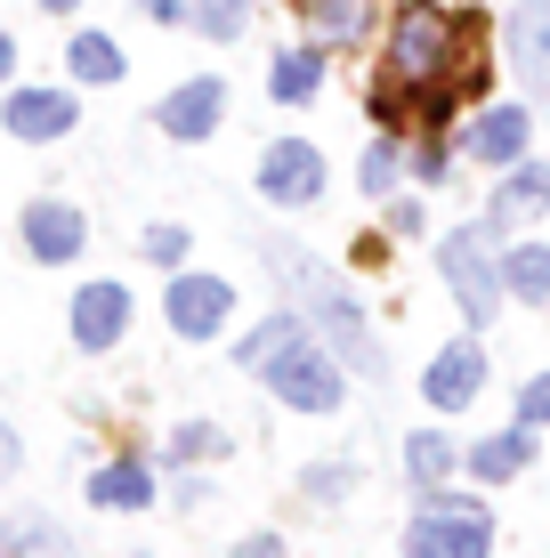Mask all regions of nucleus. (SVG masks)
I'll use <instances>...</instances> for the list:
<instances>
[{
	"label": "nucleus",
	"mask_w": 550,
	"mask_h": 558,
	"mask_svg": "<svg viewBox=\"0 0 550 558\" xmlns=\"http://www.w3.org/2000/svg\"><path fill=\"white\" fill-rule=\"evenodd\" d=\"M259 252H268L276 283H283V300L300 307V324H308V332L325 340L340 364H349V380H372V389H381V380H389V349L372 340L365 300H356L349 283H340L332 267L308 252V243H292V235H259Z\"/></svg>",
	"instance_id": "nucleus-1"
},
{
	"label": "nucleus",
	"mask_w": 550,
	"mask_h": 558,
	"mask_svg": "<svg viewBox=\"0 0 550 558\" xmlns=\"http://www.w3.org/2000/svg\"><path fill=\"white\" fill-rule=\"evenodd\" d=\"M462 25H453V9L438 0H405V9L389 16V49H381V89L389 98H429V89H469L462 82Z\"/></svg>",
	"instance_id": "nucleus-2"
},
{
	"label": "nucleus",
	"mask_w": 550,
	"mask_h": 558,
	"mask_svg": "<svg viewBox=\"0 0 550 558\" xmlns=\"http://www.w3.org/2000/svg\"><path fill=\"white\" fill-rule=\"evenodd\" d=\"M502 227L494 219H469V227H445L438 235V283L453 292V307H462L469 332H486V324L502 316V252H494Z\"/></svg>",
	"instance_id": "nucleus-3"
},
{
	"label": "nucleus",
	"mask_w": 550,
	"mask_h": 558,
	"mask_svg": "<svg viewBox=\"0 0 550 558\" xmlns=\"http://www.w3.org/2000/svg\"><path fill=\"white\" fill-rule=\"evenodd\" d=\"M405 558H494V510L478 502V494H445L429 486L421 510L405 518Z\"/></svg>",
	"instance_id": "nucleus-4"
},
{
	"label": "nucleus",
	"mask_w": 550,
	"mask_h": 558,
	"mask_svg": "<svg viewBox=\"0 0 550 558\" xmlns=\"http://www.w3.org/2000/svg\"><path fill=\"white\" fill-rule=\"evenodd\" d=\"M259 380H268V397L283 413H308V421H332L340 405H349V364H340L316 332H300Z\"/></svg>",
	"instance_id": "nucleus-5"
},
{
	"label": "nucleus",
	"mask_w": 550,
	"mask_h": 558,
	"mask_svg": "<svg viewBox=\"0 0 550 558\" xmlns=\"http://www.w3.org/2000/svg\"><path fill=\"white\" fill-rule=\"evenodd\" d=\"M162 324L186 340V349H211L227 324H235V283L203 276V267H179V276L162 283Z\"/></svg>",
	"instance_id": "nucleus-6"
},
{
	"label": "nucleus",
	"mask_w": 550,
	"mask_h": 558,
	"mask_svg": "<svg viewBox=\"0 0 550 558\" xmlns=\"http://www.w3.org/2000/svg\"><path fill=\"white\" fill-rule=\"evenodd\" d=\"M130 324H138V300H130V283H113V276H89L82 292H73V307H65V332H73L82 356H113L130 340Z\"/></svg>",
	"instance_id": "nucleus-7"
},
{
	"label": "nucleus",
	"mask_w": 550,
	"mask_h": 558,
	"mask_svg": "<svg viewBox=\"0 0 550 558\" xmlns=\"http://www.w3.org/2000/svg\"><path fill=\"white\" fill-rule=\"evenodd\" d=\"M421 397H429V413H438V421H453V413L478 405V397H486V340H478V332L445 340V349L421 364Z\"/></svg>",
	"instance_id": "nucleus-8"
},
{
	"label": "nucleus",
	"mask_w": 550,
	"mask_h": 558,
	"mask_svg": "<svg viewBox=\"0 0 550 558\" xmlns=\"http://www.w3.org/2000/svg\"><path fill=\"white\" fill-rule=\"evenodd\" d=\"M325 154H316L308 138H268V154H259V195H268L276 210H308L325 203Z\"/></svg>",
	"instance_id": "nucleus-9"
},
{
	"label": "nucleus",
	"mask_w": 550,
	"mask_h": 558,
	"mask_svg": "<svg viewBox=\"0 0 550 558\" xmlns=\"http://www.w3.org/2000/svg\"><path fill=\"white\" fill-rule=\"evenodd\" d=\"M16 243H25V259L33 267H73L89 252V219H82V203H25V219H16Z\"/></svg>",
	"instance_id": "nucleus-10"
},
{
	"label": "nucleus",
	"mask_w": 550,
	"mask_h": 558,
	"mask_svg": "<svg viewBox=\"0 0 550 558\" xmlns=\"http://www.w3.org/2000/svg\"><path fill=\"white\" fill-rule=\"evenodd\" d=\"M219 122H227V82H219V73H186V82L155 106V130H162V138H179V146L219 138Z\"/></svg>",
	"instance_id": "nucleus-11"
},
{
	"label": "nucleus",
	"mask_w": 550,
	"mask_h": 558,
	"mask_svg": "<svg viewBox=\"0 0 550 558\" xmlns=\"http://www.w3.org/2000/svg\"><path fill=\"white\" fill-rule=\"evenodd\" d=\"M73 122H82L73 89H9L0 98V130L16 146H57V138H73Z\"/></svg>",
	"instance_id": "nucleus-12"
},
{
	"label": "nucleus",
	"mask_w": 550,
	"mask_h": 558,
	"mask_svg": "<svg viewBox=\"0 0 550 558\" xmlns=\"http://www.w3.org/2000/svg\"><path fill=\"white\" fill-rule=\"evenodd\" d=\"M502 49H510V65H518L526 98L550 106V0H518V9L502 16Z\"/></svg>",
	"instance_id": "nucleus-13"
},
{
	"label": "nucleus",
	"mask_w": 550,
	"mask_h": 558,
	"mask_svg": "<svg viewBox=\"0 0 550 558\" xmlns=\"http://www.w3.org/2000/svg\"><path fill=\"white\" fill-rule=\"evenodd\" d=\"M82 494H89V510H122V518H138V510H155V502H162V477H155V461L113 453V461H98V470L82 477Z\"/></svg>",
	"instance_id": "nucleus-14"
},
{
	"label": "nucleus",
	"mask_w": 550,
	"mask_h": 558,
	"mask_svg": "<svg viewBox=\"0 0 550 558\" xmlns=\"http://www.w3.org/2000/svg\"><path fill=\"white\" fill-rule=\"evenodd\" d=\"M526 146H535V113H526V106H486L478 122L462 130V154H469V162H486V170L526 162Z\"/></svg>",
	"instance_id": "nucleus-15"
},
{
	"label": "nucleus",
	"mask_w": 550,
	"mask_h": 558,
	"mask_svg": "<svg viewBox=\"0 0 550 558\" xmlns=\"http://www.w3.org/2000/svg\"><path fill=\"white\" fill-rule=\"evenodd\" d=\"M462 470L478 477V486H510V477H526V470H535V429H526V421H510V429L462 446Z\"/></svg>",
	"instance_id": "nucleus-16"
},
{
	"label": "nucleus",
	"mask_w": 550,
	"mask_h": 558,
	"mask_svg": "<svg viewBox=\"0 0 550 558\" xmlns=\"http://www.w3.org/2000/svg\"><path fill=\"white\" fill-rule=\"evenodd\" d=\"M0 558H82V543L49 510H9L0 518Z\"/></svg>",
	"instance_id": "nucleus-17"
},
{
	"label": "nucleus",
	"mask_w": 550,
	"mask_h": 558,
	"mask_svg": "<svg viewBox=\"0 0 550 558\" xmlns=\"http://www.w3.org/2000/svg\"><path fill=\"white\" fill-rule=\"evenodd\" d=\"M300 25L316 49H349L372 33V0H300Z\"/></svg>",
	"instance_id": "nucleus-18"
},
{
	"label": "nucleus",
	"mask_w": 550,
	"mask_h": 558,
	"mask_svg": "<svg viewBox=\"0 0 550 558\" xmlns=\"http://www.w3.org/2000/svg\"><path fill=\"white\" fill-rule=\"evenodd\" d=\"M550 210V162H510L502 186H494V227L510 219H542Z\"/></svg>",
	"instance_id": "nucleus-19"
},
{
	"label": "nucleus",
	"mask_w": 550,
	"mask_h": 558,
	"mask_svg": "<svg viewBox=\"0 0 550 558\" xmlns=\"http://www.w3.org/2000/svg\"><path fill=\"white\" fill-rule=\"evenodd\" d=\"M453 470H462V446H453V437L438 429V421H429V429H413V437H405V486H413V494L445 486Z\"/></svg>",
	"instance_id": "nucleus-20"
},
{
	"label": "nucleus",
	"mask_w": 550,
	"mask_h": 558,
	"mask_svg": "<svg viewBox=\"0 0 550 558\" xmlns=\"http://www.w3.org/2000/svg\"><path fill=\"white\" fill-rule=\"evenodd\" d=\"M65 73H73V82H89V89H113V82H122V73H130V57H122V41H113V33H73V41H65Z\"/></svg>",
	"instance_id": "nucleus-21"
},
{
	"label": "nucleus",
	"mask_w": 550,
	"mask_h": 558,
	"mask_svg": "<svg viewBox=\"0 0 550 558\" xmlns=\"http://www.w3.org/2000/svg\"><path fill=\"white\" fill-rule=\"evenodd\" d=\"M502 292L518 307H550V243H502Z\"/></svg>",
	"instance_id": "nucleus-22"
},
{
	"label": "nucleus",
	"mask_w": 550,
	"mask_h": 558,
	"mask_svg": "<svg viewBox=\"0 0 550 558\" xmlns=\"http://www.w3.org/2000/svg\"><path fill=\"white\" fill-rule=\"evenodd\" d=\"M300 332H308V324H300V307H276L268 324H252V332L235 340V373H268V364H276L283 349H292Z\"/></svg>",
	"instance_id": "nucleus-23"
},
{
	"label": "nucleus",
	"mask_w": 550,
	"mask_h": 558,
	"mask_svg": "<svg viewBox=\"0 0 550 558\" xmlns=\"http://www.w3.org/2000/svg\"><path fill=\"white\" fill-rule=\"evenodd\" d=\"M235 453V437L219 429V421H179V429L162 437V461L170 470H203V461H227Z\"/></svg>",
	"instance_id": "nucleus-24"
},
{
	"label": "nucleus",
	"mask_w": 550,
	"mask_h": 558,
	"mask_svg": "<svg viewBox=\"0 0 550 558\" xmlns=\"http://www.w3.org/2000/svg\"><path fill=\"white\" fill-rule=\"evenodd\" d=\"M316 89H325V49H283L276 57V73H268V98L276 106H300V98H316Z\"/></svg>",
	"instance_id": "nucleus-25"
},
{
	"label": "nucleus",
	"mask_w": 550,
	"mask_h": 558,
	"mask_svg": "<svg viewBox=\"0 0 550 558\" xmlns=\"http://www.w3.org/2000/svg\"><path fill=\"white\" fill-rule=\"evenodd\" d=\"M396 179H405V146H396V130H389V138H372L356 154V186H365V203H389Z\"/></svg>",
	"instance_id": "nucleus-26"
},
{
	"label": "nucleus",
	"mask_w": 550,
	"mask_h": 558,
	"mask_svg": "<svg viewBox=\"0 0 550 558\" xmlns=\"http://www.w3.org/2000/svg\"><path fill=\"white\" fill-rule=\"evenodd\" d=\"M186 25H195L203 41H243V33H252V0H195Z\"/></svg>",
	"instance_id": "nucleus-27"
},
{
	"label": "nucleus",
	"mask_w": 550,
	"mask_h": 558,
	"mask_svg": "<svg viewBox=\"0 0 550 558\" xmlns=\"http://www.w3.org/2000/svg\"><path fill=\"white\" fill-rule=\"evenodd\" d=\"M300 494H308V502H349V494H356V461L349 453L308 461V470H300Z\"/></svg>",
	"instance_id": "nucleus-28"
},
{
	"label": "nucleus",
	"mask_w": 550,
	"mask_h": 558,
	"mask_svg": "<svg viewBox=\"0 0 550 558\" xmlns=\"http://www.w3.org/2000/svg\"><path fill=\"white\" fill-rule=\"evenodd\" d=\"M138 252L155 259V267H170V276H179V267H186V252H195V235H186V227H170V219H155V227L138 235Z\"/></svg>",
	"instance_id": "nucleus-29"
},
{
	"label": "nucleus",
	"mask_w": 550,
	"mask_h": 558,
	"mask_svg": "<svg viewBox=\"0 0 550 558\" xmlns=\"http://www.w3.org/2000/svg\"><path fill=\"white\" fill-rule=\"evenodd\" d=\"M518 421H526V429H550V373H535L518 389Z\"/></svg>",
	"instance_id": "nucleus-30"
},
{
	"label": "nucleus",
	"mask_w": 550,
	"mask_h": 558,
	"mask_svg": "<svg viewBox=\"0 0 550 558\" xmlns=\"http://www.w3.org/2000/svg\"><path fill=\"white\" fill-rule=\"evenodd\" d=\"M227 558H292V543H283L276 526H252V534H235V550Z\"/></svg>",
	"instance_id": "nucleus-31"
},
{
	"label": "nucleus",
	"mask_w": 550,
	"mask_h": 558,
	"mask_svg": "<svg viewBox=\"0 0 550 558\" xmlns=\"http://www.w3.org/2000/svg\"><path fill=\"white\" fill-rule=\"evenodd\" d=\"M16 470H25V437H16V421L0 413V486H9Z\"/></svg>",
	"instance_id": "nucleus-32"
},
{
	"label": "nucleus",
	"mask_w": 550,
	"mask_h": 558,
	"mask_svg": "<svg viewBox=\"0 0 550 558\" xmlns=\"http://www.w3.org/2000/svg\"><path fill=\"white\" fill-rule=\"evenodd\" d=\"M413 170H421L429 186H445V179H453V154H445V146H421V154H413Z\"/></svg>",
	"instance_id": "nucleus-33"
},
{
	"label": "nucleus",
	"mask_w": 550,
	"mask_h": 558,
	"mask_svg": "<svg viewBox=\"0 0 550 558\" xmlns=\"http://www.w3.org/2000/svg\"><path fill=\"white\" fill-rule=\"evenodd\" d=\"M170 502H179V510H203V502H211V477H195V470H186L179 486H170Z\"/></svg>",
	"instance_id": "nucleus-34"
},
{
	"label": "nucleus",
	"mask_w": 550,
	"mask_h": 558,
	"mask_svg": "<svg viewBox=\"0 0 550 558\" xmlns=\"http://www.w3.org/2000/svg\"><path fill=\"white\" fill-rule=\"evenodd\" d=\"M146 16H155V25H186V16H195V0H138Z\"/></svg>",
	"instance_id": "nucleus-35"
},
{
	"label": "nucleus",
	"mask_w": 550,
	"mask_h": 558,
	"mask_svg": "<svg viewBox=\"0 0 550 558\" xmlns=\"http://www.w3.org/2000/svg\"><path fill=\"white\" fill-rule=\"evenodd\" d=\"M389 235H421V203H389Z\"/></svg>",
	"instance_id": "nucleus-36"
},
{
	"label": "nucleus",
	"mask_w": 550,
	"mask_h": 558,
	"mask_svg": "<svg viewBox=\"0 0 550 558\" xmlns=\"http://www.w3.org/2000/svg\"><path fill=\"white\" fill-rule=\"evenodd\" d=\"M9 73H16V41L0 33V82H9Z\"/></svg>",
	"instance_id": "nucleus-37"
},
{
	"label": "nucleus",
	"mask_w": 550,
	"mask_h": 558,
	"mask_svg": "<svg viewBox=\"0 0 550 558\" xmlns=\"http://www.w3.org/2000/svg\"><path fill=\"white\" fill-rule=\"evenodd\" d=\"M41 9H49V16H73V9H82V0H41Z\"/></svg>",
	"instance_id": "nucleus-38"
},
{
	"label": "nucleus",
	"mask_w": 550,
	"mask_h": 558,
	"mask_svg": "<svg viewBox=\"0 0 550 558\" xmlns=\"http://www.w3.org/2000/svg\"><path fill=\"white\" fill-rule=\"evenodd\" d=\"M130 558H146V550H130Z\"/></svg>",
	"instance_id": "nucleus-39"
}]
</instances>
